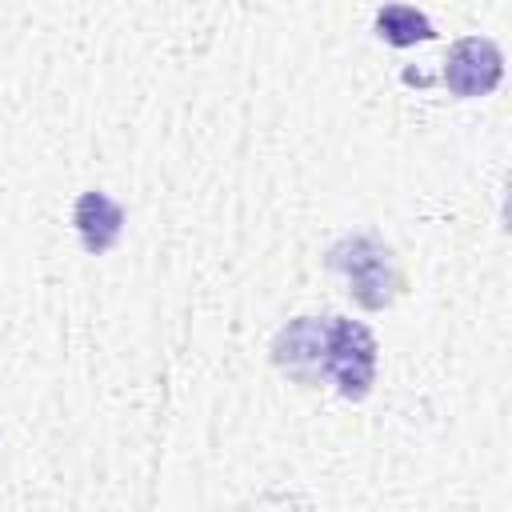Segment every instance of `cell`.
<instances>
[{"label": "cell", "mask_w": 512, "mask_h": 512, "mask_svg": "<svg viewBox=\"0 0 512 512\" xmlns=\"http://www.w3.org/2000/svg\"><path fill=\"white\" fill-rule=\"evenodd\" d=\"M504 76V56L488 36H464L448 48L444 60V84L452 96L460 100H476L488 96Z\"/></svg>", "instance_id": "cell-3"}, {"label": "cell", "mask_w": 512, "mask_h": 512, "mask_svg": "<svg viewBox=\"0 0 512 512\" xmlns=\"http://www.w3.org/2000/svg\"><path fill=\"white\" fill-rule=\"evenodd\" d=\"M272 360L296 380L312 384L320 376L336 380L340 396L364 400L376 380V340L364 324L344 316H300L280 328Z\"/></svg>", "instance_id": "cell-1"}, {"label": "cell", "mask_w": 512, "mask_h": 512, "mask_svg": "<svg viewBox=\"0 0 512 512\" xmlns=\"http://www.w3.org/2000/svg\"><path fill=\"white\" fill-rule=\"evenodd\" d=\"M324 264H328L332 272H340V276L348 280V296H352L360 308H372V312L388 308V304L396 300L400 284H404V280H400L396 252H392L380 236H368V232L336 240V244L328 248V256H324Z\"/></svg>", "instance_id": "cell-2"}, {"label": "cell", "mask_w": 512, "mask_h": 512, "mask_svg": "<svg viewBox=\"0 0 512 512\" xmlns=\"http://www.w3.org/2000/svg\"><path fill=\"white\" fill-rule=\"evenodd\" d=\"M72 224H76V232H80L84 252L100 256V252H108V248L120 240L124 208H120L112 196H104V192H84V196L76 200V208H72Z\"/></svg>", "instance_id": "cell-4"}, {"label": "cell", "mask_w": 512, "mask_h": 512, "mask_svg": "<svg viewBox=\"0 0 512 512\" xmlns=\"http://www.w3.org/2000/svg\"><path fill=\"white\" fill-rule=\"evenodd\" d=\"M376 36L384 40V44H392V48H412V44H424V40H432L436 36V28H432V20L420 12V8H412V4H384L380 12H376Z\"/></svg>", "instance_id": "cell-5"}]
</instances>
